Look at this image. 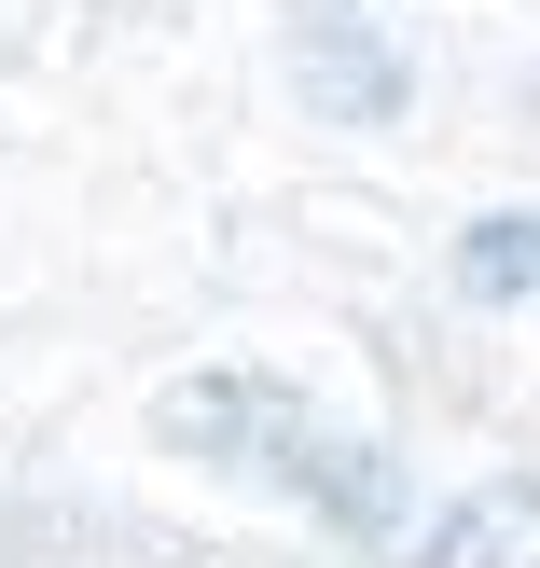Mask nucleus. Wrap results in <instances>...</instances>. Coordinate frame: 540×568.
<instances>
[{"label":"nucleus","instance_id":"nucleus-4","mask_svg":"<svg viewBox=\"0 0 540 568\" xmlns=\"http://www.w3.org/2000/svg\"><path fill=\"white\" fill-rule=\"evenodd\" d=\"M458 292L471 305H527L540 292V209H486V222H471V236H458Z\"/></svg>","mask_w":540,"mask_h":568},{"label":"nucleus","instance_id":"nucleus-5","mask_svg":"<svg viewBox=\"0 0 540 568\" xmlns=\"http://www.w3.org/2000/svg\"><path fill=\"white\" fill-rule=\"evenodd\" d=\"M527 98H540V70H527Z\"/></svg>","mask_w":540,"mask_h":568},{"label":"nucleus","instance_id":"nucleus-1","mask_svg":"<svg viewBox=\"0 0 540 568\" xmlns=\"http://www.w3.org/2000/svg\"><path fill=\"white\" fill-rule=\"evenodd\" d=\"M153 444H181V458H208V471H236V486L292 499V514L333 527L347 555H388L416 527L403 458H388L375 430H347V416H319L292 375H249V361H222V375H166L153 388Z\"/></svg>","mask_w":540,"mask_h":568},{"label":"nucleus","instance_id":"nucleus-2","mask_svg":"<svg viewBox=\"0 0 540 568\" xmlns=\"http://www.w3.org/2000/svg\"><path fill=\"white\" fill-rule=\"evenodd\" d=\"M292 83L333 125H388V111H403V55L375 42L360 0H292Z\"/></svg>","mask_w":540,"mask_h":568},{"label":"nucleus","instance_id":"nucleus-3","mask_svg":"<svg viewBox=\"0 0 540 568\" xmlns=\"http://www.w3.org/2000/svg\"><path fill=\"white\" fill-rule=\"evenodd\" d=\"M403 568H540V486H527V471H499V486L444 499L430 541H416Z\"/></svg>","mask_w":540,"mask_h":568}]
</instances>
